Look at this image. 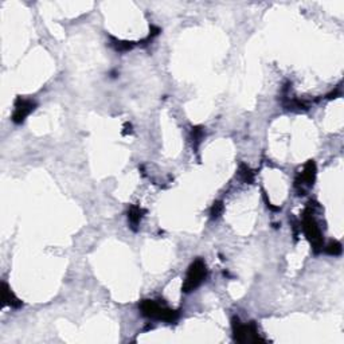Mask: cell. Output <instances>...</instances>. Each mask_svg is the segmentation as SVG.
Returning <instances> with one entry per match:
<instances>
[{
  "label": "cell",
  "instance_id": "6da1fadb",
  "mask_svg": "<svg viewBox=\"0 0 344 344\" xmlns=\"http://www.w3.org/2000/svg\"><path fill=\"white\" fill-rule=\"evenodd\" d=\"M139 308L143 316L150 317V319L163 320L167 322H175L179 319V312L172 311L166 306H161L155 300H143L140 302Z\"/></svg>",
  "mask_w": 344,
  "mask_h": 344
},
{
  "label": "cell",
  "instance_id": "7a4b0ae2",
  "mask_svg": "<svg viewBox=\"0 0 344 344\" xmlns=\"http://www.w3.org/2000/svg\"><path fill=\"white\" fill-rule=\"evenodd\" d=\"M302 230L305 233L306 239L311 243L313 252L319 253L322 250V245H324V239H322V234L317 222L313 218V213L312 210L306 209L302 214Z\"/></svg>",
  "mask_w": 344,
  "mask_h": 344
},
{
  "label": "cell",
  "instance_id": "3957f363",
  "mask_svg": "<svg viewBox=\"0 0 344 344\" xmlns=\"http://www.w3.org/2000/svg\"><path fill=\"white\" fill-rule=\"evenodd\" d=\"M207 276V268H206V263L202 259H195L191 266L188 269L187 276L186 280L183 282L182 289L184 293H190L198 288L199 285L202 284Z\"/></svg>",
  "mask_w": 344,
  "mask_h": 344
},
{
  "label": "cell",
  "instance_id": "277c9868",
  "mask_svg": "<svg viewBox=\"0 0 344 344\" xmlns=\"http://www.w3.org/2000/svg\"><path fill=\"white\" fill-rule=\"evenodd\" d=\"M233 333L234 340L238 343H246V342H263V339L259 338L257 328L254 324L243 325L239 322L238 317L233 319Z\"/></svg>",
  "mask_w": 344,
  "mask_h": 344
},
{
  "label": "cell",
  "instance_id": "5b68a950",
  "mask_svg": "<svg viewBox=\"0 0 344 344\" xmlns=\"http://www.w3.org/2000/svg\"><path fill=\"white\" fill-rule=\"evenodd\" d=\"M35 102L18 97L15 101V110L12 113V121L15 124H22L30 113L35 109Z\"/></svg>",
  "mask_w": 344,
  "mask_h": 344
},
{
  "label": "cell",
  "instance_id": "8992f818",
  "mask_svg": "<svg viewBox=\"0 0 344 344\" xmlns=\"http://www.w3.org/2000/svg\"><path fill=\"white\" fill-rule=\"evenodd\" d=\"M315 179H316V164H315L313 160H309L304 166V170L301 172L300 176L297 177L296 184L297 186L299 184H306V186L311 187V186H313V183H315Z\"/></svg>",
  "mask_w": 344,
  "mask_h": 344
},
{
  "label": "cell",
  "instance_id": "52a82bcc",
  "mask_svg": "<svg viewBox=\"0 0 344 344\" xmlns=\"http://www.w3.org/2000/svg\"><path fill=\"white\" fill-rule=\"evenodd\" d=\"M1 301H3V306H10L15 309L23 305V302L16 297L15 293L10 289V286L5 282H1Z\"/></svg>",
  "mask_w": 344,
  "mask_h": 344
},
{
  "label": "cell",
  "instance_id": "ba28073f",
  "mask_svg": "<svg viewBox=\"0 0 344 344\" xmlns=\"http://www.w3.org/2000/svg\"><path fill=\"white\" fill-rule=\"evenodd\" d=\"M144 214L145 210L140 209L137 206H130V209L128 210V220L134 230H136V227H137V225L140 223V220H141Z\"/></svg>",
  "mask_w": 344,
  "mask_h": 344
},
{
  "label": "cell",
  "instance_id": "9c48e42d",
  "mask_svg": "<svg viewBox=\"0 0 344 344\" xmlns=\"http://www.w3.org/2000/svg\"><path fill=\"white\" fill-rule=\"evenodd\" d=\"M112 46L114 47L116 51H120V53H125V51H129L132 50L134 46L133 42H129V41H118L116 38H112Z\"/></svg>",
  "mask_w": 344,
  "mask_h": 344
},
{
  "label": "cell",
  "instance_id": "30bf717a",
  "mask_svg": "<svg viewBox=\"0 0 344 344\" xmlns=\"http://www.w3.org/2000/svg\"><path fill=\"white\" fill-rule=\"evenodd\" d=\"M239 176L247 184H252L254 182V172L246 164H241V167H239Z\"/></svg>",
  "mask_w": 344,
  "mask_h": 344
},
{
  "label": "cell",
  "instance_id": "8fae6325",
  "mask_svg": "<svg viewBox=\"0 0 344 344\" xmlns=\"http://www.w3.org/2000/svg\"><path fill=\"white\" fill-rule=\"evenodd\" d=\"M325 252H327L328 254H331V256H340V254H342V245H340V242H329V245L325 247Z\"/></svg>",
  "mask_w": 344,
  "mask_h": 344
},
{
  "label": "cell",
  "instance_id": "7c38bea8",
  "mask_svg": "<svg viewBox=\"0 0 344 344\" xmlns=\"http://www.w3.org/2000/svg\"><path fill=\"white\" fill-rule=\"evenodd\" d=\"M222 213H223V203L220 200H216L213 204V207H211V218L216 219V218H219L220 215H222Z\"/></svg>",
  "mask_w": 344,
  "mask_h": 344
},
{
  "label": "cell",
  "instance_id": "4fadbf2b",
  "mask_svg": "<svg viewBox=\"0 0 344 344\" xmlns=\"http://www.w3.org/2000/svg\"><path fill=\"white\" fill-rule=\"evenodd\" d=\"M202 139H203V129L200 128V127H195V128H193V140H194V147H195V150L198 148V145L200 144V141H202Z\"/></svg>",
  "mask_w": 344,
  "mask_h": 344
},
{
  "label": "cell",
  "instance_id": "5bb4252c",
  "mask_svg": "<svg viewBox=\"0 0 344 344\" xmlns=\"http://www.w3.org/2000/svg\"><path fill=\"white\" fill-rule=\"evenodd\" d=\"M132 132H133V130H132V124L125 123V125H124V130H123L124 136H127V134H130Z\"/></svg>",
  "mask_w": 344,
  "mask_h": 344
}]
</instances>
